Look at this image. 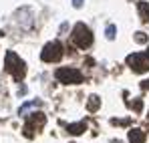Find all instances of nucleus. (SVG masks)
Returning a JSON list of instances; mask_svg holds the SVG:
<instances>
[{
	"label": "nucleus",
	"mask_w": 149,
	"mask_h": 143,
	"mask_svg": "<svg viewBox=\"0 0 149 143\" xmlns=\"http://www.w3.org/2000/svg\"><path fill=\"white\" fill-rule=\"evenodd\" d=\"M135 43H139V45L147 43V34L145 32H135Z\"/></svg>",
	"instance_id": "11"
},
{
	"label": "nucleus",
	"mask_w": 149,
	"mask_h": 143,
	"mask_svg": "<svg viewBox=\"0 0 149 143\" xmlns=\"http://www.w3.org/2000/svg\"><path fill=\"white\" fill-rule=\"evenodd\" d=\"M137 10H139V16L143 22H149V4L145 0H139L137 2Z\"/></svg>",
	"instance_id": "8"
},
{
	"label": "nucleus",
	"mask_w": 149,
	"mask_h": 143,
	"mask_svg": "<svg viewBox=\"0 0 149 143\" xmlns=\"http://www.w3.org/2000/svg\"><path fill=\"white\" fill-rule=\"evenodd\" d=\"M4 69L10 73L16 81H22V79H24V75H26V67H24V63H22V59H20L16 52H12V50H8V52H6Z\"/></svg>",
	"instance_id": "1"
},
{
	"label": "nucleus",
	"mask_w": 149,
	"mask_h": 143,
	"mask_svg": "<svg viewBox=\"0 0 149 143\" xmlns=\"http://www.w3.org/2000/svg\"><path fill=\"white\" fill-rule=\"evenodd\" d=\"M141 87H143V89H149V81H143V83H141Z\"/></svg>",
	"instance_id": "15"
},
{
	"label": "nucleus",
	"mask_w": 149,
	"mask_h": 143,
	"mask_svg": "<svg viewBox=\"0 0 149 143\" xmlns=\"http://www.w3.org/2000/svg\"><path fill=\"white\" fill-rule=\"evenodd\" d=\"M71 38H73V43L79 48H89L91 45H93V34H91L89 26H85L83 22L74 24L73 32H71Z\"/></svg>",
	"instance_id": "2"
},
{
	"label": "nucleus",
	"mask_w": 149,
	"mask_h": 143,
	"mask_svg": "<svg viewBox=\"0 0 149 143\" xmlns=\"http://www.w3.org/2000/svg\"><path fill=\"white\" fill-rule=\"evenodd\" d=\"M127 137H129V143H145V133L141 129H131Z\"/></svg>",
	"instance_id": "7"
},
{
	"label": "nucleus",
	"mask_w": 149,
	"mask_h": 143,
	"mask_svg": "<svg viewBox=\"0 0 149 143\" xmlns=\"http://www.w3.org/2000/svg\"><path fill=\"white\" fill-rule=\"evenodd\" d=\"M133 109H135V111H141V99H137V101L133 103Z\"/></svg>",
	"instance_id": "13"
},
{
	"label": "nucleus",
	"mask_w": 149,
	"mask_h": 143,
	"mask_svg": "<svg viewBox=\"0 0 149 143\" xmlns=\"http://www.w3.org/2000/svg\"><path fill=\"white\" fill-rule=\"evenodd\" d=\"M45 121H47V117L42 115V113H32L30 117H28V121H26L24 125V135L26 137H32L34 133H32V129H42L45 127Z\"/></svg>",
	"instance_id": "6"
},
{
	"label": "nucleus",
	"mask_w": 149,
	"mask_h": 143,
	"mask_svg": "<svg viewBox=\"0 0 149 143\" xmlns=\"http://www.w3.org/2000/svg\"><path fill=\"white\" fill-rule=\"evenodd\" d=\"M99 107H101V97L91 95V97H89V101H87V111H89V113H95Z\"/></svg>",
	"instance_id": "10"
},
{
	"label": "nucleus",
	"mask_w": 149,
	"mask_h": 143,
	"mask_svg": "<svg viewBox=\"0 0 149 143\" xmlns=\"http://www.w3.org/2000/svg\"><path fill=\"white\" fill-rule=\"evenodd\" d=\"M145 54H147V57H149V48H147V50H145Z\"/></svg>",
	"instance_id": "16"
},
{
	"label": "nucleus",
	"mask_w": 149,
	"mask_h": 143,
	"mask_svg": "<svg viewBox=\"0 0 149 143\" xmlns=\"http://www.w3.org/2000/svg\"><path fill=\"white\" fill-rule=\"evenodd\" d=\"M149 57L147 54H141V52H133L127 57V65L131 67V71L137 73V75H143L149 71Z\"/></svg>",
	"instance_id": "5"
},
{
	"label": "nucleus",
	"mask_w": 149,
	"mask_h": 143,
	"mask_svg": "<svg viewBox=\"0 0 149 143\" xmlns=\"http://www.w3.org/2000/svg\"><path fill=\"white\" fill-rule=\"evenodd\" d=\"M63 54H65L63 45H61L58 40H52V43H47V47L42 48L40 59H42L45 63H58V61L63 59Z\"/></svg>",
	"instance_id": "3"
},
{
	"label": "nucleus",
	"mask_w": 149,
	"mask_h": 143,
	"mask_svg": "<svg viewBox=\"0 0 149 143\" xmlns=\"http://www.w3.org/2000/svg\"><path fill=\"white\" fill-rule=\"evenodd\" d=\"M73 6L74 8H81L83 6V0H73Z\"/></svg>",
	"instance_id": "14"
},
{
	"label": "nucleus",
	"mask_w": 149,
	"mask_h": 143,
	"mask_svg": "<svg viewBox=\"0 0 149 143\" xmlns=\"http://www.w3.org/2000/svg\"><path fill=\"white\" fill-rule=\"evenodd\" d=\"M87 129V123L85 121H81V123H71V125H67V131L71 133V135H81L83 131Z\"/></svg>",
	"instance_id": "9"
},
{
	"label": "nucleus",
	"mask_w": 149,
	"mask_h": 143,
	"mask_svg": "<svg viewBox=\"0 0 149 143\" xmlns=\"http://www.w3.org/2000/svg\"><path fill=\"white\" fill-rule=\"evenodd\" d=\"M54 77H56V81H61V83H71V85H79V83H83V75L81 71H77V69H69V67H61V69H56L54 73Z\"/></svg>",
	"instance_id": "4"
},
{
	"label": "nucleus",
	"mask_w": 149,
	"mask_h": 143,
	"mask_svg": "<svg viewBox=\"0 0 149 143\" xmlns=\"http://www.w3.org/2000/svg\"><path fill=\"white\" fill-rule=\"evenodd\" d=\"M115 30H117V28H115L113 24H109V26H107V32H105V34H107V38H109V40H113V38H115Z\"/></svg>",
	"instance_id": "12"
}]
</instances>
